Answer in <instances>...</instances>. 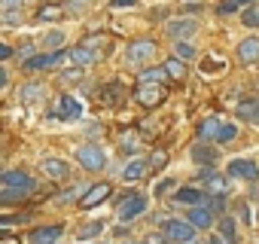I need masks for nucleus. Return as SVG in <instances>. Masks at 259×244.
<instances>
[{
	"mask_svg": "<svg viewBox=\"0 0 259 244\" xmlns=\"http://www.w3.org/2000/svg\"><path fill=\"white\" fill-rule=\"evenodd\" d=\"M40 95H43V89H40V83H28V86L22 89V101H28V104H34V101H40Z\"/></svg>",
	"mask_w": 259,
	"mask_h": 244,
	"instance_id": "cd10ccee",
	"label": "nucleus"
},
{
	"mask_svg": "<svg viewBox=\"0 0 259 244\" xmlns=\"http://www.w3.org/2000/svg\"><path fill=\"white\" fill-rule=\"evenodd\" d=\"M138 0H113V7H135Z\"/></svg>",
	"mask_w": 259,
	"mask_h": 244,
	"instance_id": "a19ab883",
	"label": "nucleus"
},
{
	"mask_svg": "<svg viewBox=\"0 0 259 244\" xmlns=\"http://www.w3.org/2000/svg\"><path fill=\"white\" fill-rule=\"evenodd\" d=\"M144 211H147V198H144L141 192H135V195L122 198V205H119V220H122V223H132V220L141 217Z\"/></svg>",
	"mask_w": 259,
	"mask_h": 244,
	"instance_id": "7ed1b4c3",
	"label": "nucleus"
},
{
	"mask_svg": "<svg viewBox=\"0 0 259 244\" xmlns=\"http://www.w3.org/2000/svg\"><path fill=\"white\" fill-rule=\"evenodd\" d=\"M241 19H244V28H259V10L256 7H247Z\"/></svg>",
	"mask_w": 259,
	"mask_h": 244,
	"instance_id": "7c9ffc66",
	"label": "nucleus"
},
{
	"mask_svg": "<svg viewBox=\"0 0 259 244\" xmlns=\"http://www.w3.org/2000/svg\"><path fill=\"white\" fill-rule=\"evenodd\" d=\"M82 192H89V189H85L82 183H76V186H70L67 192H61L58 198H61V201H73V198H76V195H82Z\"/></svg>",
	"mask_w": 259,
	"mask_h": 244,
	"instance_id": "2f4dec72",
	"label": "nucleus"
},
{
	"mask_svg": "<svg viewBox=\"0 0 259 244\" xmlns=\"http://www.w3.org/2000/svg\"><path fill=\"white\" fill-rule=\"evenodd\" d=\"M192 159H195L198 165H213V162H217V150L207 147V144H198V147L192 150Z\"/></svg>",
	"mask_w": 259,
	"mask_h": 244,
	"instance_id": "a211bd4d",
	"label": "nucleus"
},
{
	"mask_svg": "<svg viewBox=\"0 0 259 244\" xmlns=\"http://www.w3.org/2000/svg\"><path fill=\"white\" fill-rule=\"evenodd\" d=\"M147 168H150V165H147L144 159H135V162H128V165H125L122 177H125L128 183H135V180H144V177H147Z\"/></svg>",
	"mask_w": 259,
	"mask_h": 244,
	"instance_id": "f3484780",
	"label": "nucleus"
},
{
	"mask_svg": "<svg viewBox=\"0 0 259 244\" xmlns=\"http://www.w3.org/2000/svg\"><path fill=\"white\" fill-rule=\"evenodd\" d=\"M195 229H207V226H213V211L207 208V205H195V208H189V217H186Z\"/></svg>",
	"mask_w": 259,
	"mask_h": 244,
	"instance_id": "1a4fd4ad",
	"label": "nucleus"
},
{
	"mask_svg": "<svg viewBox=\"0 0 259 244\" xmlns=\"http://www.w3.org/2000/svg\"><path fill=\"white\" fill-rule=\"evenodd\" d=\"M174 201H177V205H189V208H195V205H207V198H204L198 189H192V186H183V189H177Z\"/></svg>",
	"mask_w": 259,
	"mask_h": 244,
	"instance_id": "2eb2a0df",
	"label": "nucleus"
},
{
	"mask_svg": "<svg viewBox=\"0 0 259 244\" xmlns=\"http://www.w3.org/2000/svg\"><path fill=\"white\" fill-rule=\"evenodd\" d=\"M110 195H113V186H110V183H95V186H89V192L82 195V208H85V211H89V208H98V205H104Z\"/></svg>",
	"mask_w": 259,
	"mask_h": 244,
	"instance_id": "0eeeda50",
	"label": "nucleus"
},
{
	"mask_svg": "<svg viewBox=\"0 0 259 244\" xmlns=\"http://www.w3.org/2000/svg\"><path fill=\"white\" fill-rule=\"evenodd\" d=\"M238 58H241L244 64L259 61V37H247V40L238 46Z\"/></svg>",
	"mask_w": 259,
	"mask_h": 244,
	"instance_id": "4468645a",
	"label": "nucleus"
},
{
	"mask_svg": "<svg viewBox=\"0 0 259 244\" xmlns=\"http://www.w3.org/2000/svg\"><path fill=\"white\" fill-rule=\"evenodd\" d=\"M192 31H195V25H192V22H171V25H168V34H171V37H177V40H180V37H189Z\"/></svg>",
	"mask_w": 259,
	"mask_h": 244,
	"instance_id": "5701e85b",
	"label": "nucleus"
},
{
	"mask_svg": "<svg viewBox=\"0 0 259 244\" xmlns=\"http://www.w3.org/2000/svg\"><path fill=\"white\" fill-rule=\"evenodd\" d=\"M153 52H156V43H153V40H141V43H135V46H132V52H128V61L141 64V61H147Z\"/></svg>",
	"mask_w": 259,
	"mask_h": 244,
	"instance_id": "dca6fc26",
	"label": "nucleus"
},
{
	"mask_svg": "<svg viewBox=\"0 0 259 244\" xmlns=\"http://www.w3.org/2000/svg\"><path fill=\"white\" fill-rule=\"evenodd\" d=\"M220 235H223L229 244H235V241H238V226H235V220H232V217H223V220H220Z\"/></svg>",
	"mask_w": 259,
	"mask_h": 244,
	"instance_id": "aec40b11",
	"label": "nucleus"
},
{
	"mask_svg": "<svg viewBox=\"0 0 259 244\" xmlns=\"http://www.w3.org/2000/svg\"><path fill=\"white\" fill-rule=\"evenodd\" d=\"M28 198L25 189H16V186H7V189H0V205H22Z\"/></svg>",
	"mask_w": 259,
	"mask_h": 244,
	"instance_id": "6ab92c4d",
	"label": "nucleus"
},
{
	"mask_svg": "<svg viewBox=\"0 0 259 244\" xmlns=\"http://www.w3.org/2000/svg\"><path fill=\"white\" fill-rule=\"evenodd\" d=\"M165 70H168L171 79H183V76H186V61H180V58L174 55L171 61H165Z\"/></svg>",
	"mask_w": 259,
	"mask_h": 244,
	"instance_id": "412c9836",
	"label": "nucleus"
},
{
	"mask_svg": "<svg viewBox=\"0 0 259 244\" xmlns=\"http://www.w3.org/2000/svg\"><path fill=\"white\" fill-rule=\"evenodd\" d=\"M138 101H141L144 107H159V104L165 101V89H162L159 83H141V86H138Z\"/></svg>",
	"mask_w": 259,
	"mask_h": 244,
	"instance_id": "20e7f679",
	"label": "nucleus"
},
{
	"mask_svg": "<svg viewBox=\"0 0 259 244\" xmlns=\"http://www.w3.org/2000/svg\"><path fill=\"white\" fill-rule=\"evenodd\" d=\"M70 58H73L76 64H89V61H95V52H92L89 46H79V49L70 52Z\"/></svg>",
	"mask_w": 259,
	"mask_h": 244,
	"instance_id": "c85d7f7f",
	"label": "nucleus"
},
{
	"mask_svg": "<svg viewBox=\"0 0 259 244\" xmlns=\"http://www.w3.org/2000/svg\"><path fill=\"white\" fill-rule=\"evenodd\" d=\"M79 113H82V110H79V104H76L70 95H61V98H58V104H55V116H58L61 122H67V119H79Z\"/></svg>",
	"mask_w": 259,
	"mask_h": 244,
	"instance_id": "6e6552de",
	"label": "nucleus"
},
{
	"mask_svg": "<svg viewBox=\"0 0 259 244\" xmlns=\"http://www.w3.org/2000/svg\"><path fill=\"white\" fill-rule=\"evenodd\" d=\"M64 58H67V52H61V49H55V52H49V55H34V58L25 61V70H46V67L61 64Z\"/></svg>",
	"mask_w": 259,
	"mask_h": 244,
	"instance_id": "423d86ee",
	"label": "nucleus"
},
{
	"mask_svg": "<svg viewBox=\"0 0 259 244\" xmlns=\"http://www.w3.org/2000/svg\"><path fill=\"white\" fill-rule=\"evenodd\" d=\"M226 189H229V183H226V177H220V174H213V177L207 180V195H226Z\"/></svg>",
	"mask_w": 259,
	"mask_h": 244,
	"instance_id": "393cba45",
	"label": "nucleus"
},
{
	"mask_svg": "<svg viewBox=\"0 0 259 244\" xmlns=\"http://www.w3.org/2000/svg\"><path fill=\"white\" fill-rule=\"evenodd\" d=\"M150 165H153V168H165V165H168V153H165V150H156L153 159H150Z\"/></svg>",
	"mask_w": 259,
	"mask_h": 244,
	"instance_id": "473e14b6",
	"label": "nucleus"
},
{
	"mask_svg": "<svg viewBox=\"0 0 259 244\" xmlns=\"http://www.w3.org/2000/svg\"><path fill=\"white\" fill-rule=\"evenodd\" d=\"M165 238L174 241V244H195V226L189 220H165Z\"/></svg>",
	"mask_w": 259,
	"mask_h": 244,
	"instance_id": "f257e3e1",
	"label": "nucleus"
},
{
	"mask_svg": "<svg viewBox=\"0 0 259 244\" xmlns=\"http://www.w3.org/2000/svg\"><path fill=\"white\" fill-rule=\"evenodd\" d=\"M76 162H79L85 171H101L107 159H104L101 147H95V144H82V147H76Z\"/></svg>",
	"mask_w": 259,
	"mask_h": 244,
	"instance_id": "f03ea898",
	"label": "nucleus"
},
{
	"mask_svg": "<svg viewBox=\"0 0 259 244\" xmlns=\"http://www.w3.org/2000/svg\"><path fill=\"white\" fill-rule=\"evenodd\" d=\"M58 238H61V226H40L31 232L34 244H58Z\"/></svg>",
	"mask_w": 259,
	"mask_h": 244,
	"instance_id": "ddd939ff",
	"label": "nucleus"
},
{
	"mask_svg": "<svg viewBox=\"0 0 259 244\" xmlns=\"http://www.w3.org/2000/svg\"><path fill=\"white\" fill-rule=\"evenodd\" d=\"M128 244H138V241H128Z\"/></svg>",
	"mask_w": 259,
	"mask_h": 244,
	"instance_id": "49530a36",
	"label": "nucleus"
},
{
	"mask_svg": "<svg viewBox=\"0 0 259 244\" xmlns=\"http://www.w3.org/2000/svg\"><path fill=\"white\" fill-rule=\"evenodd\" d=\"M19 4H22V0H0V7H7V10H10V7H13V10H16V7H19Z\"/></svg>",
	"mask_w": 259,
	"mask_h": 244,
	"instance_id": "79ce46f5",
	"label": "nucleus"
},
{
	"mask_svg": "<svg viewBox=\"0 0 259 244\" xmlns=\"http://www.w3.org/2000/svg\"><path fill=\"white\" fill-rule=\"evenodd\" d=\"M61 40H64V34H61V31L46 34V46H61Z\"/></svg>",
	"mask_w": 259,
	"mask_h": 244,
	"instance_id": "f704fd0d",
	"label": "nucleus"
},
{
	"mask_svg": "<svg viewBox=\"0 0 259 244\" xmlns=\"http://www.w3.org/2000/svg\"><path fill=\"white\" fill-rule=\"evenodd\" d=\"M0 180H4V186H16V189H25V192L34 189V180L25 171H4V174H0Z\"/></svg>",
	"mask_w": 259,
	"mask_h": 244,
	"instance_id": "9d476101",
	"label": "nucleus"
},
{
	"mask_svg": "<svg viewBox=\"0 0 259 244\" xmlns=\"http://www.w3.org/2000/svg\"><path fill=\"white\" fill-rule=\"evenodd\" d=\"M226 171H229V177H241V180H256L259 177V165L250 162V159H232Z\"/></svg>",
	"mask_w": 259,
	"mask_h": 244,
	"instance_id": "39448f33",
	"label": "nucleus"
},
{
	"mask_svg": "<svg viewBox=\"0 0 259 244\" xmlns=\"http://www.w3.org/2000/svg\"><path fill=\"white\" fill-rule=\"evenodd\" d=\"M210 244H229V241H226L223 235H213V238H210Z\"/></svg>",
	"mask_w": 259,
	"mask_h": 244,
	"instance_id": "37998d69",
	"label": "nucleus"
},
{
	"mask_svg": "<svg viewBox=\"0 0 259 244\" xmlns=\"http://www.w3.org/2000/svg\"><path fill=\"white\" fill-rule=\"evenodd\" d=\"M174 55H177L180 61H192V58H195V49H192L186 40H177V46H174Z\"/></svg>",
	"mask_w": 259,
	"mask_h": 244,
	"instance_id": "bb28decb",
	"label": "nucleus"
},
{
	"mask_svg": "<svg viewBox=\"0 0 259 244\" xmlns=\"http://www.w3.org/2000/svg\"><path fill=\"white\" fill-rule=\"evenodd\" d=\"M37 19H43V22H55V19H61V7H43V10H37Z\"/></svg>",
	"mask_w": 259,
	"mask_h": 244,
	"instance_id": "c756f323",
	"label": "nucleus"
},
{
	"mask_svg": "<svg viewBox=\"0 0 259 244\" xmlns=\"http://www.w3.org/2000/svg\"><path fill=\"white\" fill-rule=\"evenodd\" d=\"M220 13H238V4L235 0H226V4H220Z\"/></svg>",
	"mask_w": 259,
	"mask_h": 244,
	"instance_id": "4c0bfd02",
	"label": "nucleus"
},
{
	"mask_svg": "<svg viewBox=\"0 0 259 244\" xmlns=\"http://www.w3.org/2000/svg\"><path fill=\"white\" fill-rule=\"evenodd\" d=\"M7 86V73H4V67H0V89Z\"/></svg>",
	"mask_w": 259,
	"mask_h": 244,
	"instance_id": "c03bdc74",
	"label": "nucleus"
},
{
	"mask_svg": "<svg viewBox=\"0 0 259 244\" xmlns=\"http://www.w3.org/2000/svg\"><path fill=\"white\" fill-rule=\"evenodd\" d=\"M235 138H238V126H232V122H223L217 141H220V144H229V141H235Z\"/></svg>",
	"mask_w": 259,
	"mask_h": 244,
	"instance_id": "a878e982",
	"label": "nucleus"
},
{
	"mask_svg": "<svg viewBox=\"0 0 259 244\" xmlns=\"http://www.w3.org/2000/svg\"><path fill=\"white\" fill-rule=\"evenodd\" d=\"M165 76H168L165 64H162V67H147V70L141 73V83H165Z\"/></svg>",
	"mask_w": 259,
	"mask_h": 244,
	"instance_id": "b1692460",
	"label": "nucleus"
},
{
	"mask_svg": "<svg viewBox=\"0 0 259 244\" xmlns=\"http://www.w3.org/2000/svg\"><path fill=\"white\" fill-rule=\"evenodd\" d=\"M168 189H174V180H162V183H156V195H165Z\"/></svg>",
	"mask_w": 259,
	"mask_h": 244,
	"instance_id": "c9c22d12",
	"label": "nucleus"
},
{
	"mask_svg": "<svg viewBox=\"0 0 259 244\" xmlns=\"http://www.w3.org/2000/svg\"><path fill=\"white\" fill-rule=\"evenodd\" d=\"M98 232H101V223H89V226L79 232V241H85V238H95Z\"/></svg>",
	"mask_w": 259,
	"mask_h": 244,
	"instance_id": "72a5a7b5",
	"label": "nucleus"
},
{
	"mask_svg": "<svg viewBox=\"0 0 259 244\" xmlns=\"http://www.w3.org/2000/svg\"><path fill=\"white\" fill-rule=\"evenodd\" d=\"M4 22H7V25H10V28H13V25H16V22H19V13H7V16H4Z\"/></svg>",
	"mask_w": 259,
	"mask_h": 244,
	"instance_id": "ea45409f",
	"label": "nucleus"
},
{
	"mask_svg": "<svg viewBox=\"0 0 259 244\" xmlns=\"http://www.w3.org/2000/svg\"><path fill=\"white\" fill-rule=\"evenodd\" d=\"M235 4H238V7H244V4H253V0H235Z\"/></svg>",
	"mask_w": 259,
	"mask_h": 244,
	"instance_id": "a18cd8bd",
	"label": "nucleus"
},
{
	"mask_svg": "<svg viewBox=\"0 0 259 244\" xmlns=\"http://www.w3.org/2000/svg\"><path fill=\"white\" fill-rule=\"evenodd\" d=\"M43 174L46 177H52V180H64L67 174H70V165L64 162V159H43Z\"/></svg>",
	"mask_w": 259,
	"mask_h": 244,
	"instance_id": "9b49d317",
	"label": "nucleus"
},
{
	"mask_svg": "<svg viewBox=\"0 0 259 244\" xmlns=\"http://www.w3.org/2000/svg\"><path fill=\"white\" fill-rule=\"evenodd\" d=\"M256 223H259V214H256Z\"/></svg>",
	"mask_w": 259,
	"mask_h": 244,
	"instance_id": "de8ad7c7",
	"label": "nucleus"
},
{
	"mask_svg": "<svg viewBox=\"0 0 259 244\" xmlns=\"http://www.w3.org/2000/svg\"><path fill=\"white\" fill-rule=\"evenodd\" d=\"M220 126H223V122L210 116V119H204L201 126H198V135H201V138H217V135H220Z\"/></svg>",
	"mask_w": 259,
	"mask_h": 244,
	"instance_id": "4be33fe9",
	"label": "nucleus"
},
{
	"mask_svg": "<svg viewBox=\"0 0 259 244\" xmlns=\"http://www.w3.org/2000/svg\"><path fill=\"white\" fill-rule=\"evenodd\" d=\"M213 174H217V171H213V168H210V165H207V168H201V171H198V177H201V180H210V177H213Z\"/></svg>",
	"mask_w": 259,
	"mask_h": 244,
	"instance_id": "58836bf2",
	"label": "nucleus"
},
{
	"mask_svg": "<svg viewBox=\"0 0 259 244\" xmlns=\"http://www.w3.org/2000/svg\"><path fill=\"white\" fill-rule=\"evenodd\" d=\"M235 113H238V119H244V122H253V126H259V98H247V101H241Z\"/></svg>",
	"mask_w": 259,
	"mask_h": 244,
	"instance_id": "f8f14e48",
	"label": "nucleus"
},
{
	"mask_svg": "<svg viewBox=\"0 0 259 244\" xmlns=\"http://www.w3.org/2000/svg\"><path fill=\"white\" fill-rule=\"evenodd\" d=\"M13 46H7V43H0V61H7V58H13Z\"/></svg>",
	"mask_w": 259,
	"mask_h": 244,
	"instance_id": "e433bc0d",
	"label": "nucleus"
}]
</instances>
